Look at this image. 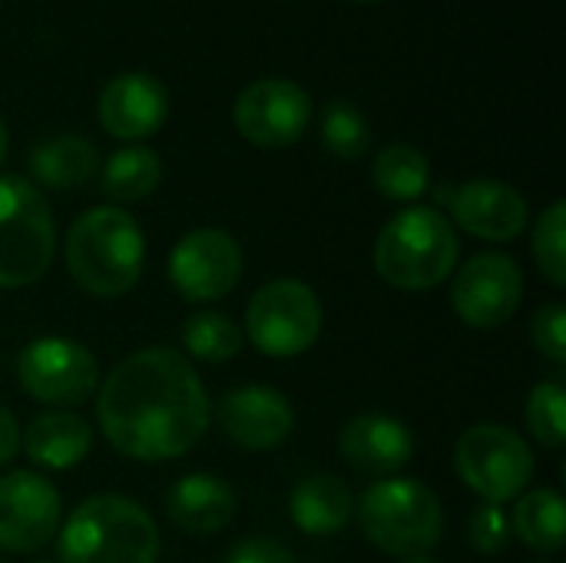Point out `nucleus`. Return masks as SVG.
<instances>
[{
  "mask_svg": "<svg viewBox=\"0 0 566 563\" xmlns=\"http://www.w3.org/2000/svg\"><path fill=\"white\" fill-rule=\"evenodd\" d=\"M249 342L269 358H295L322 335V302L298 279L265 282L245 309Z\"/></svg>",
  "mask_w": 566,
  "mask_h": 563,
  "instance_id": "6e6552de",
  "label": "nucleus"
},
{
  "mask_svg": "<svg viewBox=\"0 0 566 563\" xmlns=\"http://www.w3.org/2000/svg\"><path fill=\"white\" fill-rule=\"evenodd\" d=\"M292 524L312 538H335L348 528L355 514L352 488L335 475H312L295 484L289 498Z\"/></svg>",
  "mask_w": 566,
  "mask_h": 563,
  "instance_id": "aec40b11",
  "label": "nucleus"
},
{
  "mask_svg": "<svg viewBox=\"0 0 566 563\" xmlns=\"http://www.w3.org/2000/svg\"><path fill=\"white\" fill-rule=\"evenodd\" d=\"M468 541L478 554H501L511 541V518L501 504H481L468 521Z\"/></svg>",
  "mask_w": 566,
  "mask_h": 563,
  "instance_id": "c85d7f7f",
  "label": "nucleus"
},
{
  "mask_svg": "<svg viewBox=\"0 0 566 563\" xmlns=\"http://www.w3.org/2000/svg\"><path fill=\"white\" fill-rule=\"evenodd\" d=\"M166 514L186 534H216L235 514V491L216 475H186L166 491Z\"/></svg>",
  "mask_w": 566,
  "mask_h": 563,
  "instance_id": "a211bd4d",
  "label": "nucleus"
},
{
  "mask_svg": "<svg viewBox=\"0 0 566 563\" xmlns=\"http://www.w3.org/2000/svg\"><path fill=\"white\" fill-rule=\"evenodd\" d=\"M63 563H156V521L129 498L96 494L70 511L60 534Z\"/></svg>",
  "mask_w": 566,
  "mask_h": 563,
  "instance_id": "7ed1b4c3",
  "label": "nucleus"
},
{
  "mask_svg": "<svg viewBox=\"0 0 566 563\" xmlns=\"http://www.w3.org/2000/svg\"><path fill=\"white\" fill-rule=\"evenodd\" d=\"M226 563H295V557L275 538H245L229 551Z\"/></svg>",
  "mask_w": 566,
  "mask_h": 563,
  "instance_id": "7c9ffc66",
  "label": "nucleus"
},
{
  "mask_svg": "<svg viewBox=\"0 0 566 563\" xmlns=\"http://www.w3.org/2000/svg\"><path fill=\"white\" fill-rule=\"evenodd\" d=\"M461 256L458 232L448 216L428 206L405 209L388 219L375 239L378 275L408 292H424L454 275Z\"/></svg>",
  "mask_w": 566,
  "mask_h": 563,
  "instance_id": "20e7f679",
  "label": "nucleus"
},
{
  "mask_svg": "<svg viewBox=\"0 0 566 563\" xmlns=\"http://www.w3.org/2000/svg\"><path fill=\"white\" fill-rule=\"evenodd\" d=\"M0 563H3V561H0Z\"/></svg>",
  "mask_w": 566,
  "mask_h": 563,
  "instance_id": "e433bc0d",
  "label": "nucleus"
},
{
  "mask_svg": "<svg viewBox=\"0 0 566 563\" xmlns=\"http://www.w3.org/2000/svg\"><path fill=\"white\" fill-rule=\"evenodd\" d=\"M23 392L53 408H76L90 402L99 385V368L90 348L73 338H36L17 358Z\"/></svg>",
  "mask_w": 566,
  "mask_h": 563,
  "instance_id": "1a4fd4ad",
  "label": "nucleus"
},
{
  "mask_svg": "<svg viewBox=\"0 0 566 563\" xmlns=\"http://www.w3.org/2000/svg\"><path fill=\"white\" fill-rule=\"evenodd\" d=\"M7 146H10V136H7V126H3V119H0V166H3V159H7Z\"/></svg>",
  "mask_w": 566,
  "mask_h": 563,
  "instance_id": "473e14b6",
  "label": "nucleus"
},
{
  "mask_svg": "<svg viewBox=\"0 0 566 563\" xmlns=\"http://www.w3.org/2000/svg\"><path fill=\"white\" fill-rule=\"evenodd\" d=\"M146 262V239L139 222L119 206L86 209L66 232V269L73 282L96 295H126Z\"/></svg>",
  "mask_w": 566,
  "mask_h": 563,
  "instance_id": "f03ea898",
  "label": "nucleus"
},
{
  "mask_svg": "<svg viewBox=\"0 0 566 563\" xmlns=\"http://www.w3.org/2000/svg\"><path fill=\"white\" fill-rule=\"evenodd\" d=\"M527 428L541 448L560 451L566 441V388L564 382L551 378L534 385L527 398Z\"/></svg>",
  "mask_w": 566,
  "mask_h": 563,
  "instance_id": "bb28decb",
  "label": "nucleus"
},
{
  "mask_svg": "<svg viewBox=\"0 0 566 563\" xmlns=\"http://www.w3.org/2000/svg\"><path fill=\"white\" fill-rule=\"evenodd\" d=\"M163 179V163L153 149L146 146H126V149H116L106 166H103V192L113 199V202H139L146 199Z\"/></svg>",
  "mask_w": 566,
  "mask_h": 563,
  "instance_id": "b1692460",
  "label": "nucleus"
},
{
  "mask_svg": "<svg viewBox=\"0 0 566 563\" xmlns=\"http://www.w3.org/2000/svg\"><path fill=\"white\" fill-rule=\"evenodd\" d=\"M56 222L43 192L23 176H0V289H23L46 275Z\"/></svg>",
  "mask_w": 566,
  "mask_h": 563,
  "instance_id": "423d86ee",
  "label": "nucleus"
},
{
  "mask_svg": "<svg viewBox=\"0 0 566 563\" xmlns=\"http://www.w3.org/2000/svg\"><path fill=\"white\" fill-rule=\"evenodd\" d=\"M342 458L361 475H398L415 458V435L391 415H358L338 435Z\"/></svg>",
  "mask_w": 566,
  "mask_h": 563,
  "instance_id": "f3484780",
  "label": "nucleus"
},
{
  "mask_svg": "<svg viewBox=\"0 0 566 563\" xmlns=\"http://www.w3.org/2000/svg\"><path fill=\"white\" fill-rule=\"evenodd\" d=\"M242 249L222 229H192L169 252V282L186 302H216L235 289Z\"/></svg>",
  "mask_w": 566,
  "mask_h": 563,
  "instance_id": "9b49d317",
  "label": "nucleus"
},
{
  "mask_svg": "<svg viewBox=\"0 0 566 563\" xmlns=\"http://www.w3.org/2000/svg\"><path fill=\"white\" fill-rule=\"evenodd\" d=\"M36 563H50V561H36Z\"/></svg>",
  "mask_w": 566,
  "mask_h": 563,
  "instance_id": "c9c22d12",
  "label": "nucleus"
},
{
  "mask_svg": "<svg viewBox=\"0 0 566 563\" xmlns=\"http://www.w3.org/2000/svg\"><path fill=\"white\" fill-rule=\"evenodd\" d=\"M182 348L196 362L219 365L242 352V329L222 312H196L182 325Z\"/></svg>",
  "mask_w": 566,
  "mask_h": 563,
  "instance_id": "393cba45",
  "label": "nucleus"
},
{
  "mask_svg": "<svg viewBox=\"0 0 566 563\" xmlns=\"http://www.w3.org/2000/svg\"><path fill=\"white\" fill-rule=\"evenodd\" d=\"M20 445H23V455L36 468L66 471V468H76L90 455L93 431L73 411H43L23 428Z\"/></svg>",
  "mask_w": 566,
  "mask_h": 563,
  "instance_id": "6ab92c4d",
  "label": "nucleus"
},
{
  "mask_svg": "<svg viewBox=\"0 0 566 563\" xmlns=\"http://www.w3.org/2000/svg\"><path fill=\"white\" fill-rule=\"evenodd\" d=\"M312 123V100L292 80H255L235 100V129L262 149L302 139Z\"/></svg>",
  "mask_w": 566,
  "mask_h": 563,
  "instance_id": "f8f14e48",
  "label": "nucleus"
},
{
  "mask_svg": "<svg viewBox=\"0 0 566 563\" xmlns=\"http://www.w3.org/2000/svg\"><path fill=\"white\" fill-rule=\"evenodd\" d=\"M371 183L388 199H398V202L421 199L428 192V186H431L428 156L418 146L395 143V146L378 153V159L371 166Z\"/></svg>",
  "mask_w": 566,
  "mask_h": 563,
  "instance_id": "5701e85b",
  "label": "nucleus"
},
{
  "mask_svg": "<svg viewBox=\"0 0 566 563\" xmlns=\"http://www.w3.org/2000/svg\"><path fill=\"white\" fill-rule=\"evenodd\" d=\"M358 524L375 548L405 561L438 548L444 534V508L424 481L388 478L361 494Z\"/></svg>",
  "mask_w": 566,
  "mask_h": 563,
  "instance_id": "39448f33",
  "label": "nucleus"
},
{
  "mask_svg": "<svg viewBox=\"0 0 566 563\" xmlns=\"http://www.w3.org/2000/svg\"><path fill=\"white\" fill-rule=\"evenodd\" d=\"M322 146L338 159H361L371 146V126L355 103H328L318 126Z\"/></svg>",
  "mask_w": 566,
  "mask_h": 563,
  "instance_id": "a878e982",
  "label": "nucleus"
},
{
  "mask_svg": "<svg viewBox=\"0 0 566 563\" xmlns=\"http://www.w3.org/2000/svg\"><path fill=\"white\" fill-rule=\"evenodd\" d=\"M27 166L33 179L46 189H76L93 179L99 166V153L83 136H53L30 149Z\"/></svg>",
  "mask_w": 566,
  "mask_h": 563,
  "instance_id": "412c9836",
  "label": "nucleus"
},
{
  "mask_svg": "<svg viewBox=\"0 0 566 563\" xmlns=\"http://www.w3.org/2000/svg\"><path fill=\"white\" fill-rule=\"evenodd\" d=\"M514 534L521 544H527L537 554H557L566 541L564 498L554 488H534L524 491L514 504L511 518Z\"/></svg>",
  "mask_w": 566,
  "mask_h": 563,
  "instance_id": "4be33fe9",
  "label": "nucleus"
},
{
  "mask_svg": "<svg viewBox=\"0 0 566 563\" xmlns=\"http://www.w3.org/2000/svg\"><path fill=\"white\" fill-rule=\"evenodd\" d=\"M531 338L544 358H551L554 365H566V309L560 302H551L534 312Z\"/></svg>",
  "mask_w": 566,
  "mask_h": 563,
  "instance_id": "c756f323",
  "label": "nucleus"
},
{
  "mask_svg": "<svg viewBox=\"0 0 566 563\" xmlns=\"http://www.w3.org/2000/svg\"><path fill=\"white\" fill-rule=\"evenodd\" d=\"M60 491L36 471L0 475V548L33 554L60 528Z\"/></svg>",
  "mask_w": 566,
  "mask_h": 563,
  "instance_id": "ddd939ff",
  "label": "nucleus"
},
{
  "mask_svg": "<svg viewBox=\"0 0 566 563\" xmlns=\"http://www.w3.org/2000/svg\"><path fill=\"white\" fill-rule=\"evenodd\" d=\"M219 425H222L226 438L235 441L239 448L272 451L292 435L295 411L282 392L265 388V385H245L222 398Z\"/></svg>",
  "mask_w": 566,
  "mask_h": 563,
  "instance_id": "4468645a",
  "label": "nucleus"
},
{
  "mask_svg": "<svg viewBox=\"0 0 566 563\" xmlns=\"http://www.w3.org/2000/svg\"><path fill=\"white\" fill-rule=\"evenodd\" d=\"M169 93L149 73H119L99 93V123L109 136L136 143L163 129Z\"/></svg>",
  "mask_w": 566,
  "mask_h": 563,
  "instance_id": "2eb2a0df",
  "label": "nucleus"
},
{
  "mask_svg": "<svg viewBox=\"0 0 566 563\" xmlns=\"http://www.w3.org/2000/svg\"><path fill=\"white\" fill-rule=\"evenodd\" d=\"M534 259L541 272L560 289L566 285V202H551L534 229Z\"/></svg>",
  "mask_w": 566,
  "mask_h": 563,
  "instance_id": "cd10ccee",
  "label": "nucleus"
},
{
  "mask_svg": "<svg viewBox=\"0 0 566 563\" xmlns=\"http://www.w3.org/2000/svg\"><path fill=\"white\" fill-rule=\"evenodd\" d=\"M454 468L461 481L488 504H507L521 498L534 481V451L507 425H474L454 448Z\"/></svg>",
  "mask_w": 566,
  "mask_h": 563,
  "instance_id": "0eeeda50",
  "label": "nucleus"
},
{
  "mask_svg": "<svg viewBox=\"0 0 566 563\" xmlns=\"http://www.w3.org/2000/svg\"><path fill=\"white\" fill-rule=\"evenodd\" d=\"M355 3H381V0H355Z\"/></svg>",
  "mask_w": 566,
  "mask_h": 563,
  "instance_id": "f704fd0d",
  "label": "nucleus"
},
{
  "mask_svg": "<svg viewBox=\"0 0 566 563\" xmlns=\"http://www.w3.org/2000/svg\"><path fill=\"white\" fill-rule=\"evenodd\" d=\"M524 299V272L507 252H481L468 259L451 282V305L471 329H501Z\"/></svg>",
  "mask_w": 566,
  "mask_h": 563,
  "instance_id": "9d476101",
  "label": "nucleus"
},
{
  "mask_svg": "<svg viewBox=\"0 0 566 563\" xmlns=\"http://www.w3.org/2000/svg\"><path fill=\"white\" fill-rule=\"evenodd\" d=\"M96 418L106 441L133 461L182 458L206 435L212 405L196 368L172 348H143L103 382Z\"/></svg>",
  "mask_w": 566,
  "mask_h": 563,
  "instance_id": "f257e3e1",
  "label": "nucleus"
},
{
  "mask_svg": "<svg viewBox=\"0 0 566 563\" xmlns=\"http://www.w3.org/2000/svg\"><path fill=\"white\" fill-rule=\"evenodd\" d=\"M401 563H441V561H434V557H428V554H421V557H405Z\"/></svg>",
  "mask_w": 566,
  "mask_h": 563,
  "instance_id": "72a5a7b5",
  "label": "nucleus"
},
{
  "mask_svg": "<svg viewBox=\"0 0 566 563\" xmlns=\"http://www.w3.org/2000/svg\"><path fill=\"white\" fill-rule=\"evenodd\" d=\"M454 222L488 242H511L524 232L527 226V199L497 179H471L458 186L448 199Z\"/></svg>",
  "mask_w": 566,
  "mask_h": 563,
  "instance_id": "dca6fc26",
  "label": "nucleus"
},
{
  "mask_svg": "<svg viewBox=\"0 0 566 563\" xmlns=\"http://www.w3.org/2000/svg\"><path fill=\"white\" fill-rule=\"evenodd\" d=\"M20 451V425L10 408L0 405V468L10 465Z\"/></svg>",
  "mask_w": 566,
  "mask_h": 563,
  "instance_id": "2f4dec72",
  "label": "nucleus"
}]
</instances>
